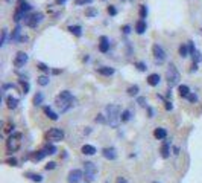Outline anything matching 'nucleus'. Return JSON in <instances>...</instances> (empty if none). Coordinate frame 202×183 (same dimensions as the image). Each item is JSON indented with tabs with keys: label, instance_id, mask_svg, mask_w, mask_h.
I'll use <instances>...</instances> for the list:
<instances>
[{
	"label": "nucleus",
	"instance_id": "1",
	"mask_svg": "<svg viewBox=\"0 0 202 183\" xmlns=\"http://www.w3.org/2000/svg\"><path fill=\"white\" fill-rule=\"evenodd\" d=\"M107 119H108V124L113 127V128H117L119 124L122 121V113H120V107L119 105H114V104H110L107 105Z\"/></svg>",
	"mask_w": 202,
	"mask_h": 183
},
{
	"label": "nucleus",
	"instance_id": "2",
	"mask_svg": "<svg viewBox=\"0 0 202 183\" xmlns=\"http://www.w3.org/2000/svg\"><path fill=\"white\" fill-rule=\"evenodd\" d=\"M73 96H72V93L69 90H64L61 91L56 98H55V104L58 105V108L61 110V113H64V111H67L73 104Z\"/></svg>",
	"mask_w": 202,
	"mask_h": 183
},
{
	"label": "nucleus",
	"instance_id": "3",
	"mask_svg": "<svg viewBox=\"0 0 202 183\" xmlns=\"http://www.w3.org/2000/svg\"><path fill=\"white\" fill-rule=\"evenodd\" d=\"M179 78H181V76H179V72H178L176 66H175V64H170L169 69H167V72H166V80H167L169 87L176 86V84L179 83Z\"/></svg>",
	"mask_w": 202,
	"mask_h": 183
},
{
	"label": "nucleus",
	"instance_id": "4",
	"mask_svg": "<svg viewBox=\"0 0 202 183\" xmlns=\"http://www.w3.org/2000/svg\"><path fill=\"white\" fill-rule=\"evenodd\" d=\"M20 139H21V133H14L12 136L6 140L8 153H15L20 148Z\"/></svg>",
	"mask_w": 202,
	"mask_h": 183
},
{
	"label": "nucleus",
	"instance_id": "5",
	"mask_svg": "<svg viewBox=\"0 0 202 183\" xmlns=\"http://www.w3.org/2000/svg\"><path fill=\"white\" fill-rule=\"evenodd\" d=\"M84 171H85V174H84L85 180L87 182H93L96 174H97V166L93 162H85L84 163Z\"/></svg>",
	"mask_w": 202,
	"mask_h": 183
},
{
	"label": "nucleus",
	"instance_id": "6",
	"mask_svg": "<svg viewBox=\"0 0 202 183\" xmlns=\"http://www.w3.org/2000/svg\"><path fill=\"white\" fill-rule=\"evenodd\" d=\"M152 55H154L155 63H158V64H163L166 61V50L158 43H155V45L152 46Z\"/></svg>",
	"mask_w": 202,
	"mask_h": 183
},
{
	"label": "nucleus",
	"instance_id": "7",
	"mask_svg": "<svg viewBox=\"0 0 202 183\" xmlns=\"http://www.w3.org/2000/svg\"><path fill=\"white\" fill-rule=\"evenodd\" d=\"M43 18H44L43 12H35V14H32L31 17H28V18L24 20V23H26L29 28H37L41 21H43Z\"/></svg>",
	"mask_w": 202,
	"mask_h": 183
},
{
	"label": "nucleus",
	"instance_id": "8",
	"mask_svg": "<svg viewBox=\"0 0 202 183\" xmlns=\"http://www.w3.org/2000/svg\"><path fill=\"white\" fill-rule=\"evenodd\" d=\"M46 137H47L49 140H52V142H59V140L64 139V131L59 130V128H50V130L47 131Z\"/></svg>",
	"mask_w": 202,
	"mask_h": 183
},
{
	"label": "nucleus",
	"instance_id": "9",
	"mask_svg": "<svg viewBox=\"0 0 202 183\" xmlns=\"http://www.w3.org/2000/svg\"><path fill=\"white\" fill-rule=\"evenodd\" d=\"M28 60H29L28 53H24V52H18V53L15 55V58H14V66H15L17 69L24 67V64L28 63Z\"/></svg>",
	"mask_w": 202,
	"mask_h": 183
},
{
	"label": "nucleus",
	"instance_id": "10",
	"mask_svg": "<svg viewBox=\"0 0 202 183\" xmlns=\"http://www.w3.org/2000/svg\"><path fill=\"white\" fill-rule=\"evenodd\" d=\"M84 177V173L81 169H72L69 173V183H78Z\"/></svg>",
	"mask_w": 202,
	"mask_h": 183
},
{
	"label": "nucleus",
	"instance_id": "11",
	"mask_svg": "<svg viewBox=\"0 0 202 183\" xmlns=\"http://www.w3.org/2000/svg\"><path fill=\"white\" fill-rule=\"evenodd\" d=\"M102 154H103V157L108 159V160H114V159L117 157L116 148H113V146H107V148H103V150H102Z\"/></svg>",
	"mask_w": 202,
	"mask_h": 183
},
{
	"label": "nucleus",
	"instance_id": "12",
	"mask_svg": "<svg viewBox=\"0 0 202 183\" xmlns=\"http://www.w3.org/2000/svg\"><path fill=\"white\" fill-rule=\"evenodd\" d=\"M160 81H161V76H160L158 73H151V75L148 76V84H149V86H152V87L158 86V84H160Z\"/></svg>",
	"mask_w": 202,
	"mask_h": 183
},
{
	"label": "nucleus",
	"instance_id": "13",
	"mask_svg": "<svg viewBox=\"0 0 202 183\" xmlns=\"http://www.w3.org/2000/svg\"><path fill=\"white\" fill-rule=\"evenodd\" d=\"M99 50L102 53H107L110 50V41L107 37H100V43H99Z\"/></svg>",
	"mask_w": 202,
	"mask_h": 183
},
{
	"label": "nucleus",
	"instance_id": "14",
	"mask_svg": "<svg viewBox=\"0 0 202 183\" xmlns=\"http://www.w3.org/2000/svg\"><path fill=\"white\" fill-rule=\"evenodd\" d=\"M17 3H18L17 9H18V11H21V12H24V14H26V12H29V11L32 9V6H31L26 0H18Z\"/></svg>",
	"mask_w": 202,
	"mask_h": 183
},
{
	"label": "nucleus",
	"instance_id": "15",
	"mask_svg": "<svg viewBox=\"0 0 202 183\" xmlns=\"http://www.w3.org/2000/svg\"><path fill=\"white\" fill-rule=\"evenodd\" d=\"M82 154H85V156H93V154H96V148L93 146V145H88V143H85L84 146L81 148Z\"/></svg>",
	"mask_w": 202,
	"mask_h": 183
},
{
	"label": "nucleus",
	"instance_id": "16",
	"mask_svg": "<svg viewBox=\"0 0 202 183\" xmlns=\"http://www.w3.org/2000/svg\"><path fill=\"white\" fill-rule=\"evenodd\" d=\"M6 105H8L9 110H14V108H17V105H18V99L14 98V96H8V98H6Z\"/></svg>",
	"mask_w": 202,
	"mask_h": 183
},
{
	"label": "nucleus",
	"instance_id": "17",
	"mask_svg": "<svg viewBox=\"0 0 202 183\" xmlns=\"http://www.w3.org/2000/svg\"><path fill=\"white\" fill-rule=\"evenodd\" d=\"M144 31H146V21L140 18V20L135 23V32H137V34H144Z\"/></svg>",
	"mask_w": 202,
	"mask_h": 183
},
{
	"label": "nucleus",
	"instance_id": "18",
	"mask_svg": "<svg viewBox=\"0 0 202 183\" xmlns=\"http://www.w3.org/2000/svg\"><path fill=\"white\" fill-rule=\"evenodd\" d=\"M46 154H47L46 150H44V151H35V153L31 154V159H32L34 162H40V160H43V159L46 157Z\"/></svg>",
	"mask_w": 202,
	"mask_h": 183
},
{
	"label": "nucleus",
	"instance_id": "19",
	"mask_svg": "<svg viewBox=\"0 0 202 183\" xmlns=\"http://www.w3.org/2000/svg\"><path fill=\"white\" fill-rule=\"evenodd\" d=\"M43 110H44V113L47 115V118H49V119H52V121H58V115H56V113H55L50 107H44Z\"/></svg>",
	"mask_w": 202,
	"mask_h": 183
},
{
	"label": "nucleus",
	"instance_id": "20",
	"mask_svg": "<svg viewBox=\"0 0 202 183\" xmlns=\"http://www.w3.org/2000/svg\"><path fill=\"white\" fill-rule=\"evenodd\" d=\"M97 72H99L100 75H105V76H111V75L114 73V69H113V67H99V69H97Z\"/></svg>",
	"mask_w": 202,
	"mask_h": 183
},
{
	"label": "nucleus",
	"instance_id": "21",
	"mask_svg": "<svg viewBox=\"0 0 202 183\" xmlns=\"http://www.w3.org/2000/svg\"><path fill=\"white\" fill-rule=\"evenodd\" d=\"M178 93H179L181 98H189V95H190V89H189L187 86H179V87H178Z\"/></svg>",
	"mask_w": 202,
	"mask_h": 183
},
{
	"label": "nucleus",
	"instance_id": "22",
	"mask_svg": "<svg viewBox=\"0 0 202 183\" xmlns=\"http://www.w3.org/2000/svg\"><path fill=\"white\" fill-rule=\"evenodd\" d=\"M20 37H21V28H20V26H17V28L12 31L11 40H14V41H18V40H20Z\"/></svg>",
	"mask_w": 202,
	"mask_h": 183
},
{
	"label": "nucleus",
	"instance_id": "23",
	"mask_svg": "<svg viewBox=\"0 0 202 183\" xmlns=\"http://www.w3.org/2000/svg\"><path fill=\"white\" fill-rule=\"evenodd\" d=\"M96 15H97V9H96V8L90 6V8H87V9H85V17L93 18V17H96Z\"/></svg>",
	"mask_w": 202,
	"mask_h": 183
},
{
	"label": "nucleus",
	"instance_id": "24",
	"mask_svg": "<svg viewBox=\"0 0 202 183\" xmlns=\"http://www.w3.org/2000/svg\"><path fill=\"white\" fill-rule=\"evenodd\" d=\"M169 154H170V148H169V143L167 142H164L161 146V156L163 159H167L169 157Z\"/></svg>",
	"mask_w": 202,
	"mask_h": 183
},
{
	"label": "nucleus",
	"instance_id": "25",
	"mask_svg": "<svg viewBox=\"0 0 202 183\" xmlns=\"http://www.w3.org/2000/svg\"><path fill=\"white\" fill-rule=\"evenodd\" d=\"M154 136L157 137V139H166V136H167V131H166L164 128H157V130L154 131Z\"/></svg>",
	"mask_w": 202,
	"mask_h": 183
},
{
	"label": "nucleus",
	"instance_id": "26",
	"mask_svg": "<svg viewBox=\"0 0 202 183\" xmlns=\"http://www.w3.org/2000/svg\"><path fill=\"white\" fill-rule=\"evenodd\" d=\"M69 31L72 34H75L76 37H81L82 35V28L81 26H69Z\"/></svg>",
	"mask_w": 202,
	"mask_h": 183
},
{
	"label": "nucleus",
	"instance_id": "27",
	"mask_svg": "<svg viewBox=\"0 0 202 183\" xmlns=\"http://www.w3.org/2000/svg\"><path fill=\"white\" fill-rule=\"evenodd\" d=\"M189 53H190V50H189V47H187V46H185V45L179 46V56L185 58V56H189Z\"/></svg>",
	"mask_w": 202,
	"mask_h": 183
},
{
	"label": "nucleus",
	"instance_id": "28",
	"mask_svg": "<svg viewBox=\"0 0 202 183\" xmlns=\"http://www.w3.org/2000/svg\"><path fill=\"white\" fill-rule=\"evenodd\" d=\"M138 90H140L138 86H131V87L128 89V95H129V96H137V95H138Z\"/></svg>",
	"mask_w": 202,
	"mask_h": 183
},
{
	"label": "nucleus",
	"instance_id": "29",
	"mask_svg": "<svg viewBox=\"0 0 202 183\" xmlns=\"http://www.w3.org/2000/svg\"><path fill=\"white\" fill-rule=\"evenodd\" d=\"M146 15H148V8H146V5H140V18L144 20Z\"/></svg>",
	"mask_w": 202,
	"mask_h": 183
},
{
	"label": "nucleus",
	"instance_id": "30",
	"mask_svg": "<svg viewBox=\"0 0 202 183\" xmlns=\"http://www.w3.org/2000/svg\"><path fill=\"white\" fill-rule=\"evenodd\" d=\"M131 119V111L129 110H123L122 111V122H128Z\"/></svg>",
	"mask_w": 202,
	"mask_h": 183
},
{
	"label": "nucleus",
	"instance_id": "31",
	"mask_svg": "<svg viewBox=\"0 0 202 183\" xmlns=\"http://www.w3.org/2000/svg\"><path fill=\"white\" fill-rule=\"evenodd\" d=\"M37 81H38V84H40V86H43V87L49 84V78H47V76H44V75L38 76V78H37Z\"/></svg>",
	"mask_w": 202,
	"mask_h": 183
},
{
	"label": "nucleus",
	"instance_id": "32",
	"mask_svg": "<svg viewBox=\"0 0 202 183\" xmlns=\"http://www.w3.org/2000/svg\"><path fill=\"white\" fill-rule=\"evenodd\" d=\"M43 98H44V96H43V93H40V91H38V93L34 96V104H35V105H40V104H43Z\"/></svg>",
	"mask_w": 202,
	"mask_h": 183
},
{
	"label": "nucleus",
	"instance_id": "33",
	"mask_svg": "<svg viewBox=\"0 0 202 183\" xmlns=\"http://www.w3.org/2000/svg\"><path fill=\"white\" fill-rule=\"evenodd\" d=\"M46 153L47 154H55L56 153V146L55 145H47L46 146Z\"/></svg>",
	"mask_w": 202,
	"mask_h": 183
},
{
	"label": "nucleus",
	"instance_id": "34",
	"mask_svg": "<svg viewBox=\"0 0 202 183\" xmlns=\"http://www.w3.org/2000/svg\"><path fill=\"white\" fill-rule=\"evenodd\" d=\"M20 84H21V86H23V93H24V95H26V93H28V91H29V84H28V83H26V81H23V80H20Z\"/></svg>",
	"mask_w": 202,
	"mask_h": 183
},
{
	"label": "nucleus",
	"instance_id": "35",
	"mask_svg": "<svg viewBox=\"0 0 202 183\" xmlns=\"http://www.w3.org/2000/svg\"><path fill=\"white\" fill-rule=\"evenodd\" d=\"M135 67H137L140 72H144V70L148 69V67L144 66V63H140V61H138V63H135Z\"/></svg>",
	"mask_w": 202,
	"mask_h": 183
},
{
	"label": "nucleus",
	"instance_id": "36",
	"mask_svg": "<svg viewBox=\"0 0 202 183\" xmlns=\"http://www.w3.org/2000/svg\"><path fill=\"white\" fill-rule=\"evenodd\" d=\"M96 122H99V124H105V122H108V119H105L103 115H97V116H96Z\"/></svg>",
	"mask_w": 202,
	"mask_h": 183
},
{
	"label": "nucleus",
	"instance_id": "37",
	"mask_svg": "<svg viewBox=\"0 0 202 183\" xmlns=\"http://www.w3.org/2000/svg\"><path fill=\"white\" fill-rule=\"evenodd\" d=\"M38 69H40L41 72H44V73H49V67L46 66V64H43V63H38V66H37Z\"/></svg>",
	"mask_w": 202,
	"mask_h": 183
},
{
	"label": "nucleus",
	"instance_id": "38",
	"mask_svg": "<svg viewBox=\"0 0 202 183\" xmlns=\"http://www.w3.org/2000/svg\"><path fill=\"white\" fill-rule=\"evenodd\" d=\"M192 56H193V61H195V63H199V61H201V60H202L201 53H199L198 50H196V52H195V53H193Z\"/></svg>",
	"mask_w": 202,
	"mask_h": 183
},
{
	"label": "nucleus",
	"instance_id": "39",
	"mask_svg": "<svg viewBox=\"0 0 202 183\" xmlns=\"http://www.w3.org/2000/svg\"><path fill=\"white\" fill-rule=\"evenodd\" d=\"M107 11H108V14H110V15H116V14H117V9H116V8H114L113 5H110Z\"/></svg>",
	"mask_w": 202,
	"mask_h": 183
},
{
	"label": "nucleus",
	"instance_id": "40",
	"mask_svg": "<svg viewBox=\"0 0 202 183\" xmlns=\"http://www.w3.org/2000/svg\"><path fill=\"white\" fill-rule=\"evenodd\" d=\"M55 166H56V163H55V162H49V163L44 166V169H46V171H49V169H53Z\"/></svg>",
	"mask_w": 202,
	"mask_h": 183
},
{
	"label": "nucleus",
	"instance_id": "41",
	"mask_svg": "<svg viewBox=\"0 0 202 183\" xmlns=\"http://www.w3.org/2000/svg\"><path fill=\"white\" fill-rule=\"evenodd\" d=\"M6 32H8L6 29H3V31H2V41H0V45H2V46L5 45V41H6Z\"/></svg>",
	"mask_w": 202,
	"mask_h": 183
},
{
	"label": "nucleus",
	"instance_id": "42",
	"mask_svg": "<svg viewBox=\"0 0 202 183\" xmlns=\"http://www.w3.org/2000/svg\"><path fill=\"white\" fill-rule=\"evenodd\" d=\"M189 101H190V102H196V101H198V96L193 95V93H190V95H189Z\"/></svg>",
	"mask_w": 202,
	"mask_h": 183
},
{
	"label": "nucleus",
	"instance_id": "43",
	"mask_svg": "<svg viewBox=\"0 0 202 183\" xmlns=\"http://www.w3.org/2000/svg\"><path fill=\"white\" fill-rule=\"evenodd\" d=\"M137 102H138L141 107H144V105H146V98H141V96H140V98L137 99Z\"/></svg>",
	"mask_w": 202,
	"mask_h": 183
},
{
	"label": "nucleus",
	"instance_id": "44",
	"mask_svg": "<svg viewBox=\"0 0 202 183\" xmlns=\"http://www.w3.org/2000/svg\"><path fill=\"white\" fill-rule=\"evenodd\" d=\"M6 163H8V165L15 166V165H17V159H14V157H12V159H8V160H6Z\"/></svg>",
	"mask_w": 202,
	"mask_h": 183
},
{
	"label": "nucleus",
	"instance_id": "45",
	"mask_svg": "<svg viewBox=\"0 0 202 183\" xmlns=\"http://www.w3.org/2000/svg\"><path fill=\"white\" fill-rule=\"evenodd\" d=\"M32 180H34V182H41L43 177H41L40 174H34V176H32Z\"/></svg>",
	"mask_w": 202,
	"mask_h": 183
},
{
	"label": "nucleus",
	"instance_id": "46",
	"mask_svg": "<svg viewBox=\"0 0 202 183\" xmlns=\"http://www.w3.org/2000/svg\"><path fill=\"white\" fill-rule=\"evenodd\" d=\"M122 31H123V34H129V32H131V26H128V25H125V26L122 28Z\"/></svg>",
	"mask_w": 202,
	"mask_h": 183
},
{
	"label": "nucleus",
	"instance_id": "47",
	"mask_svg": "<svg viewBox=\"0 0 202 183\" xmlns=\"http://www.w3.org/2000/svg\"><path fill=\"white\" fill-rule=\"evenodd\" d=\"M189 50H190V53H192V55L196 52V50H195V46H193V43H192V41H189Z\"/></svg>",
	"mask_w": 202,
	"mask_h": 183
},
{
	"label": "nucleus",
	"instance_id": "48",
	"mask_svg": "<svg viewBox=\"0 0 202 183\" xmlns=\"http://www.w3.org/2000/svg\"><path fill=\"white\" fill-rule=\"evenodd\" d=\"M116 183H128V180H126V179H125V177H117V179H116Z\"/></svg>",
	"mask_w": 202,
	"mask_h": 183
},
{
	"label": "nucleus",
	"instance_id": "49",
	"mask_svg": "<svg viewBox=\"0 0 202 183\" xmlns=\"http://www.w3.org/2000/svg\"><path fill=\"white\" fill-rule=\"evenodd\" d=\"M164 104H166V110H172V108H173V105H172V102H169V101H166Z\"/></svg>",
	"mask_w": 202,
	"mask_h": 183
},
{
	"label": "nucleus",
	"instance_id": "50",
	"mask_svg": "<svg viewBox=\"0 0 202 183\" xmlns=\"http://www.w3.org/2000/svg\"><path fill=\"white\" fill-rule=\"evenodd\" d=\"M11 130H14V125H6V128H5V133H11Z\"/></svg>",
	"mask_w": 202,
	"mask_h": 183
},
{
	"label": "nucleus",
	"instance_id": "51",
	"mask_svg": "<svg viewBox=\"0 0 202 183\" xmlns=\"http://www.w3.org/2000/svg\"><path fill=\"white\" fill-rule=\"evenodd\" d=\"M196 69H198V63H195V61H193V66H192V72H193V70H196Z\"/></svg>",
	"mask_w": 202,
	"mask_h": 183
},
{
	"label": "nucleus",
	"instance_id": "52",
	"mask_svg": "<svg viewBox=\"0 0 202 183\" xmlns=\"http://www.w3.org/2000/svg\"><path fill=\"white\" fill-rule=\"evenodd\" d=\"M75 3H76V5H84V3H87V2H85V0H76Z\"/></svg>",
	"mask_w": 202,
	"mask_h": 183
},
{
	"label": "nucleus",
	"instance_id": "53",
	"mask_svg": "<svg viewBox=\"0 0 202 183\" xmlns=\"http://www.w3.org/2000/svg\"><path fill=\"white\" fill-rule=\"evenodd\" d=\"M52 73H53V75H58V73H61V70H58V69H55V70H52Z\"/></svg>",
	"mask_w": 202,
	"mask_h": 183
},
{
	"label": "nucleus",
	"instance_id": "54",
	"mask_svg": "<svg viewBox=\"0 0 202 183\" xmlns=\"http://www.w3.org/2000/svg\"><path fill=\"white\" fill-rule=\"evenodd\" d=\"M55 2H56V5H62L65 0H55Z\"/></svg>",
	"mask_w": 202,
	"mask_h": 183
},
{
	"label": "nucleus",
	"instance_id": "55",
	"mask_svg": "<svg viewBox=\"0 0 202 183\" xmlns=\"http://www.w3.org/2000/svg\"><path fill=\"white\" fill-rule=\"evenodd\" d=\"M85 2H87V3H91V2H93V0H85Z\"/></svg>",
	"mask_w": 202,
	"mask_h": 183
},
{
	"label": "nucleus",
	"instance_id": "56",
	"mask_svg": "<svg viewBox=\"0 0 202 183\" xmlns=\"http://www.w3.org/2000/svg\"><path fill=\"white\" fill-rule=\"evenodd\" d=\"M152 183H158V182H152Z\"/></svg>",
	"mask_w": 202,
	"mask_h": 183
}]
</instances>
